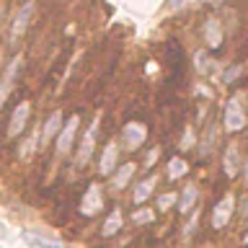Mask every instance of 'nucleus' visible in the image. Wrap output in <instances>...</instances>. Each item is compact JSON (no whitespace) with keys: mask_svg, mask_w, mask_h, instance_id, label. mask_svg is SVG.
I'll return each mask as SVG.
<instances>
[{"mask_svg":"<svg viewBox=\"0 0 248 248\" xmlns=\"http://www.w3.org/2000/svg\"><path fill=\"white\" fill-rule=\"evenodd\" d=\"M246 246H248V235H246Z\"/></svg>","mask_w":248,"mask_h":248,"instance_id":"obj_29","label":"nucleus"},{"mask_svg":"<svg viewBox=\"0 0 248 248\" xmlns=\"http://www.w3.org/2000/svg\"><path fill=\"white\" fill-rule=\"evenodd\" d=\"M194 129L191 127H186V132L181 135V142H178V147H181V150H189V147H194Z\"/></svg>","mask_w":248,"mask_h":248,"instance_id":"obj_21","label":"nucleus"},{"mask_svg":"<svg viewBox=\"0 0 248 248\" xmlns=\"http://www.w3.org/2000/svg\"><path fill=\"white\" fill-rule=\"evenodd\" d=\"M116 160H119V147H116V142H108V145L104 147V155H101L98 173H101V176H111L114 168H116Z\"/></svg>","mask_w":248,"mask_h":248,"instance_id":"obj_9","label":"nucleus"},{"mask_svg":"<svg viewBox=\"0 0 248 248\" xmlns=\"http://www.w3.org/2000/svg\"><path fill=\"white\" fill-rule=\"evenodd\" d=\"M96 129H98V119L88 127V132H85V137H83V145H80V150H78V166H85L91 158V153H93V145H96Z\"/></svg>","mask_w":248,"mask_h":248,"instance_id":"obj_11","label":"nucleus"},{"mask_svg":"<svg viewBox=\"0 0 248 248\" xmlns=\"http://www.w3.org/2000/svg\"><path fill=\"white\" fill-rule=\"evenodd\" d=\"M31 16H34V3H26V5L18 8V13H16V18H13V26H11V42L13 44L18 42L23 34H26Z\"/></svg>","mask_w":248,"mask_h":248,"instance_id":"obj_5","label":"nucleus"},{"mask_svg":"<svg viewBox=\"0 0 248 248\" xmlns=\"http://www.w3.org/2000/svg\"><path fill=\"white\" fill-rule=\"evenodd\" d=\"M135 170H137L135 163H124V166L111 176V186H114V189H124V186L129 184V178L135 176Z\"/></svg>","mask_w":248,"mask_h":248,"instance_id":"obj_12","label":"nucleus"},{"mask_svg":"<svg viewBox=\"0 0 248 248\" xmlns=\"http://www.w3.org/2000/svg\"><path fill=\"white\" fill-rule=\"evenodd\" d=\"M21 67H23V57H21V54H16V57L8 62L3 78H0V108H3L5 98L11 96V91H13V85H16V78H18V73H21Z\"/></svg>","mask_w":248,"mask_h":248,"instance_id":"obj_2","label":"nucleus"},{"mask_svg":"<svg viewBox=\"0 0 248 248\" xmlns=\"http://www.w3.org/2000/svg\"><path fill=\"white\" fill-rule=\"evenodd\" d=\"M155 158H158V150H150V155H147V160H145V166H153Z\"/></svg>","mask_w":248,"mask_h":248,"instance_id":"obj_25","label":"nucleus"},{"mask_svg":"<svg viewBox=\"0 0 248 248\" xmlns=\"http://www.w3.org/2000/svg\"><path fill=\"white\" fill-rule=\"evenodd\" d=\"M197 197H199V191H197V186L194 184H189L186 189L181 191V197H178V209L186 215V212H191L194 209V204H197Z\"/></svg>","mask_w":248,"mask_h":248,"instance_id":"obj_14","label":"nucleus"},{"mask_svg":"<svg viewBox=\"0 0 248 248\" xmlns=\"http://www.w3.org/2000/svg\"><path fill=\"white\" fill-rule=\"evenodd\" d=\"M60 129H62V114H60V111H54L49 119H46V124H44V132H42V147L49 142V140L57 135Z\"/></svg>","mask_w":248,"mask_h":248,"instance_id":"obj_15","label":"nucleus"},{"mask_svg":"<svg viewBox=\"0 0 248 248\" xmlns=\"http://www.w3.org/2000/svg\"><path fill=\"white\" fill-rule=\"evenodd\" d=\"M145 137H147V127L142 122H129L127 127H124V145H127L129 150H137V147L145 142Z\"/></svg>","mask_w":248,"mask_h":248,"instance_id":"obj_8","label":"nucleus"},{"mask_svg":"<svg viewBox=\"0 0 248 248\" xmlns=\"http://www.w3.org/2000/svg\"><path fill=\"white\" fill-rule=\"evenodd\" d=\"M101 207H104V194H101V186L91 184L88 191H85L83 199H80V212L91 217V215L101 212Z\"/></svg>","mask_w":248,"mask_h":248,"instance_id":"obj_6","label":"nucleus"},{"mask_svg":"<svg viewBox=\"0 0 248 248\" xmlns=\"http://www.w3.org/2000/svg\"><path fill=\"white\" fill-rule=\"evenodd\" d=\"M78 124H80V119H78V116H70V119L62 124L60 137H57V155H67V153H70L73 140H75V135H78Z\"/></svg>","mask_w":248,"mask_h":248,"instance_id":"obj_4","label":"nucleus"},{"mask_svg":"<svg viewBox=\"0 0 248 248\" xmlns=\"http://www.w3.org/2000/svg\"><path fill=\"white\" fill-rule=\"evenodd\" d=\"M232 212H235V197H232V194H225V197L217 202V207L212 212V228H217V230L228 228Z\"/></svg>","mask_w":248,"mask_h":248,"instance_id":"obj_3","label":"nucleus"},{"mask_svg":"<svg viewBox=\"0 0 248 248\" xmlns=\"http://www.w3.org/2000/svg\"><path fill=\"white\" fill-rule=\"evenodd\" d=\"M23 243L31 246V248H65L57 238H49V235H42V232H34V230H26L23 232Z\"/></svg>","mask_w":248,"mask_h":248,"instance_id":"obj_10","label":"nucleus"},{"mask_svg":"<svg viewBox=\"0 0 248 248\" xmlns=\"http://www.w3.org/2000/svg\"><path fill=\"white\" fill-rule=\"evenodd\" d=\"M204 36H207V44H209V46H220V44H222L220 21H217V18H207V23H204Z\"/></svg>","mask_w":248,"mask_h":248,"instance_id":"obj_13","label":"nucleus"},{"mask_svg":"<svg viewBox=\"0 0 248 248\" xmlns=\"http://www.w3.org/2000/svg\"><path fill=\"white\" fill-rule=\"evenodd\" d=\"M238 75H240V67H232V70H230V73H225V80H228V83H230V80H235V78H238Z\"/></svg>","mask_w":248,"mask_h":248,"instance_id":"obj_24","label":"nucleus"},{"mask_svg":"<svg viewBox=\"0 0 248 248\" xmlns=\"http://www.w3.org/2000/svg\"><path fill=\"white\" fill-rule=\"evenodd\" d=\"M194 60H197V70H199V73H209V70H212V60H209V54L204 49L194 54Z\"/></svg>","mask_w":248,"mask_h":248,"instance_id":"obj_20","label":"nucleus"},{"mask_svg":"<svg viewBox=\"0 0 248 248\" xmlns=\"http://www.w3.org/2000/svg\"><path fill=\"white\" fill-rule=\"evenodd\" d=\"M243 93H232L225 106V129L228 132H240L246 127V111H243Z\"/></svg>","mask_w":248,"mask_h":248,"instance_id":"obj_1","label":"nucleus"},{"mask_svg":"<svg viewBox=\"0 0 248 248\" xmlns=\"http://www.w3.org/2000/svg\"><path fill=\"white\" fill-rule=\"evenodd\" d=\"M243 215H248V194L243 197Z\"/></svg>","mask_w":248,"mask_h":248,"instance_id":"obj_26","label":"nucleus"},{"mask_svg":"<svg viewBox=\"0 0 248 248\" xmlns=\"http://www.w3.org/2000/svg\"><path fill=\"white\" fill-rule=\"evenodd\" d=\"M186 170H189V166H186L184 158H170V163H168V176L170 178H181V176H186Z\"/></svg>","mask_w":248,"mask_h":248,"instance_id":"obj_19","label":"nucleus"},{"mask_svg":"<svg viewBox=\"0 0 248 248\" xmlns=\"http://www.w3.org/2000/svg\"><path fill=\"white\" fill-rule=\"evenodd\" d=\"M243 176H246V181H248V160H246V166H243Z\"/></svg>","mask_w":248,"mask_h":248,"instance_id":"obj_27","label":"nucleus"},{"mask_svg":"<svg viewBox=\"0 0 248 248\" xmlns=\"http://www.w3.org/2000/svg\"><path fill=\"white\" fill-rule=\"evenodd\" d=\"M150 220H153L150 209H137V212H135V222H150Z\"/></svg>","mask_w":248,"mask_h":248,"instance_id":"obj_23","label":"nucleus"},{"mask_svg":"<svg viewBox=\"0 0 248 248\" xmlns=\"http://www.w3.org/2000/svg\"><path fill=\"white\" fill-rule=\"evenodd\" d=\"M176 204V194H163V197L158 199V207L160 209H170Z\"/></svg>","mask_w":248,"mask_h":248,"instance_id":"obj_22","label":"nucleus"},{"mask_svg":"<svg viewBox=\"0 0 248 248\" xmlns=\"http://www.w3.org/2000/svg\"><path fill=\"white\" fill-rule=\"evenodd\" d=\"M29 116H31V104H29V101H21V104L16 106L13 116H11V124H8V135H11V137H18L21 132L26 129Z\"/></svg>","mask_w":248,"mask_h":248,"instance_id":"obj_7","label":"nucleus"},{"mask_svg":"<svg viewBox=\"0 0 248 248\" xmlns=\"http://www.w3.org/2000/svg\"><path fill=\"white\" fill-rule=\"evenodd\" d=\"M119 228H122V212H119V209H114V212L108 215V220L104 222V228H101V235L111 238L114 232H119Z\"/></svg>","mask_w":248,"mask_h":248,"instance_id":"obj_16","label":"nucleus"},{"mask_svg":"<svg viewBox=\"0 0 248 248\" xmlns=\"http://www.w3.org/2000/svg\"><path fill=\"white\" fill-rule=\"evenodd\" d=\"M153 186H155V176H150L147 181H140V184H137V189H135V202H137V204H142V202L150 197V194H153Z\"/></svg>","mask_w":248,"mask_h":248,"instance_id":"obj_18","label":"nucleus"},{"mask_svg":"<svg viewBox=\"0 0 248 248\" xmlns=\"http://www.w3.org/2000/svg\"><path fill=\"white\" fill-rule=\"evenodd\" d=\"M0 16H3V5H0Z\"/></svg>","mask_w":248,"mask_h":248,"instance_id":"obj_28","label":"nucleus"},{"mask_svg":"<svg viewBox=\"0 0 248 248\" xmlns=\"http://www.w3.org/2000/svg\"><path fill=\"white\" fill-rule=\"evenodd\" d=\"M238 166H240V155H238V147L230 145L228 153H225V173L228 176H235L238 173Z\"/></svg>","mask_w":248,"mask_h":248,"instance_id":"obj_17","label":"nucleus"}]
</instances>
